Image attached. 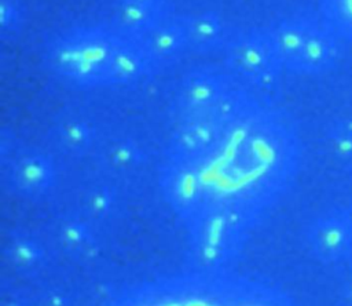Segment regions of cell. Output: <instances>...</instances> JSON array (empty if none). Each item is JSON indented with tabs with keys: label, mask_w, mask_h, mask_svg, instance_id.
Listing matches in <instances>:
<instances>
[{
	"label": "cell",
	"mask_w": 352,
	"mask_h": 306,
	"mask_svg": "<svg viewBox=\"0 0 352 306\" xmlns=\"http://www.w3.org/2000/svg\"><path fill=\"white\" fill-rule=\"evenodd\" d=\"M301 163L293 120L248 87L209 112L175 120L158 189L198 267H227L293 186Z\"/></svg>",
	"instance_id": "obj_1"
},
{
	"label": "cell",
	"mask_w": 352,
	"mask_h": 306,
	"mask_svg": "<svg viewBox=\"0 0 352 306\" xmlns=\"http://www.w3.org/2000/svg\"><path fill=\"white\" fill-rule=\"evenodd\" d=\"M43 65L60 83L78 90H111L157 74L143 40L113 22L77 23L52 33Z\"/></svg>",
	"instance_id": "obj_2"
},
{
	"label": "cell",
	"mask_w": 352,
	"mask_h": 306,
	"mask_svg": "<svg viewBox=\"0 0 352 306\" xmlns=\"http://www.w3.org/2000/svg\"><path fill=\"white\" fill-rule=\"evenodd\" d=\"M113 306H297L278 287L228 267H197L135 284Z\"/></svg>",
	"instance_id": "obj_3"
},
{
	"label": "cell",
	"mask_w": 352,
	"mask_h": 306,
	"mask_svg": "<svg viewBox=\"0 0 352 306\" xmlns=\"http://www.w3.org/2000/svg\"><path fill=\"white\" fill-rule=\"evenodd\" d=\"M285 73L319 76L336 68L342 39L318 14H294L267 26Z\"/></svg>",
	"instance_id": "obj_4"
},
{
	"label": "cell",
	"mask_w": 352,
	"mask_h": 306,
	"mask_svg": "<svg viewBox=\"0 0 352 306\" xmlns=\"http://www.w3.org/2000/svg\"><path fill=\"white\" fill-rule=\"evenodd\" d=\"M221 57L223 65L241 84L263 96L279 84L285 73L268 28L235 29Z\"/></svg>",
	"instance_id": "obj_5"
},
{
	"label": "cell",
	"mask_w": 352,
	"mask_h": 306,
	"mask_svg": "<svg viewBox=\"0 0 352 306\" xmlns=\"http://www.w3.org/2000/svg\"><path fill=\"white\" fill-rule=\"evenodd\" d=\"M1 171L11 193L29 201L50 197L59 183V167L52 153L21 143L6 131L1 135Z\"/></svg>",
	"instance_id": "obj_6"
},
{
	"label": "cell",
	"mask_w": 352,
	"mask_h": 306,
	"mask_svg": "<svg viewBox=\"0 0 352 306\" xmlns=\"http://www.w3.org/2000/svg\"><path fill=\"white\" fill-rule=\"evenodd\" d=\"M241 84L224 65H199L188 69L173 92L175 120L209 112L228 99Z\"/></svg>",
	"instance_id": "obj_7"
},
{
	"label": "cell",
	"mask_w": 352,
	"mask_h": 306,
	"mask_svg": "<svg viewBox=\"0 0 352 306\" xmlns=\"http://www.w3.org/2000/svg\"><path fill=\"white\" fill-rule=\"evenodd\" d=\"M309 254L320 263L334 265L352 258V210L333 207L315 216L304 232Z\"/></svg>",
	"instance_id": "obj_8"
},
{
	"label": "cell",
	"mask_w": 352,
	"mask_h": 306,
	"mask_svg": "<svg viewBox=\"0 0 352 306\" xmlns=\"http://www.w3.org/2000/svg\"><path fill=\"white\" fill-rule=\"evenodd\" d=\"M50 142L58 154L72 160L95 157L104 139L99 124L87 113L66 110L50 127Z\"/></svg>",
	"instance_id": "obj_9"
},
{
	"label": "cell",
	"mask_w": 352,
	"mask_h": 306,
	"mask_svg": "<svg viewBox=\"0 0 352 306\" xmlns=\"http://www.w3.org/2000/svg\"><path fill=\"white\" fill-rule=\"evenodd\" d=\"M100 227L78 211L58 216L50 229V240L58 254L77 262L96 258L102 251Z\"/></svg>",
	"instance_id": "obj_10"
},
{
	"label": "cell",
	"mask_w": 352,
	"mask_h": 306,
	"mask_svg": "<svg viewBox=\"0 0 352 306\" xmlns=\"http://www.w3.org/2000/svg\"><path fill=\"white\" fill-rule=\"evenodd\" d=\"M4 255L12 272L22 277H36L51 267L58 252L50 237L34 230L19 229L8 237Z\"/></svg>",
	"instance_id": "obj_11"
},
{
	"label": "cell",
	"mask_w": 352,
	"mask_h": 306,
	"mask_svg": "<svg viewBox=\"0 0 352 306\" xmlns=\"http://www.w3.org/2000/svg\"><path fill=\"white\" fill-rule=\"evenodd\" d=\"M95 159L103 174L113 178L132 175L143 170L148 161L146 145L131 134L104 136Z\"/></svg>",
	"instance_id": "obj_12"
},
{
	"label": "cell",
	"mask_w": 352,
	"mask_h": 306,
	"mask_svg": "<svg viewBox=\"0 0 352 306\" xmlns=\"http://www.w3.org/2000/svg\"><path fill=\"white\" fill-rule=\"evenodd\" d=\"M182 15L187 32L188 51L195 55L223 54L236 29L213 10Z\"/></svg>",
	"instance_id": "obj_13"
},
{
	"label": "cell",
	"mask_w": 352,
	"mask_h": 306,
	"mask_svg": "<svg viewBox=\"0 0 352 306\" xmlns=\"http://www.w3.org/2000/svg\"><path fill=\"white\" fill-rule=\"evenodd\" d=\"M142 40L157 74L175 66L186 54H190L183 15L173 14Z\"/></svg>",
	"instance_id": "obj_14"
},
{
	"label": "cell",
	"mask_w": 352,
	"mask_h": 306,
	"mask_svg": "<svg viewBox=\"0 0 352 306\" xmlns=\"http://www.w3.org/2000/svg\"><path fill=\"white\" fill-rule=\"evenodd\" d=\"M122 208L124 198L116 178L103 174L82 186L77 211L99 227L113 223Z\"/></svg>",
	"instance_id": "obj_15"
},
{
	"label": "cell",
	"mask_w": 352,
	"mask_h": 306,
	"mask_svg": "<svg viewBox=\"0 0 352 306\" xmlns=\"http://www.w3.org/2000/svg\"><path fill=\"white\" fill-rule=\"evenodd\" d=\"M173 14L176 12L172 1L144 3L117 0L111 22L122 30L142 39Z\"/></svg>",
	"instance_id": "obj_16"
},
{
	"label": "cell",
	"mask_w": 352,
	"mask_h": 306,
	"mask_svg": "<svg viewBox=\"0 0 352 306\" xmlns=\"http://www.w3.org/2000/svg\"><path fill=\"white\" fill-rule=\"evenodd\" d=\"M324 143L333 159L352 168V117H336L323 130Z\"/></svg>",
	"instance_id": "obj_17"
},
{
	"label": "cell",
	"mask_w": 352,
	"mask_h": 306,
	"mask_svg": "<svg viewBox=\"0 0 352 306\" xmlns=\"http://www.w3.org/2000/svg\"><path fill=\"white\" fill-rule=\"evenodd\" d=\"M319 15L344 40L352 41V0H318Z\"/></svg>",
	"instance_id": "obj_18"
},
{
	"label": "cell",
	"mask_w": 352,
	"mask_h": 306,
	"mask_svg": "<svg viewBox=\"0 0 352 306\" xmlns=\"http://www.w3.org/2000/svg\"><path fill=\"white\" fill-rule=\"evenodd\" d=\"M26 23V8L21 0H0V34L3 41L15 40Z\"/></svg>",
	"instance_id": "obj_19"
},
{
	"label": "cell",
	"mask_w": 352,
	"mask_h": 306,
	"mask_svg": "<svg viewBox=\"0 0 352 306\" xmlns=\"http://www.w3.org/2000/svg\"><path fill=\"white\" fill-rule=\"evenodd\" d=\"M341 300L344 306H352V276L346 278L341 288Z\"/></svg>",
	"instance_id": "obj_20"
},
{
	"label": "cell",
	"mask_w": 352,
	"mask_h": 306,
	"mask_svg": "<svg viewBox=\"0 0 352 306\" xmlns=\"http://www.w3.org/2000/svg\"><path fill=\"white\" fill-rule=\"evenodd\" d=\"M129 1H144V3H165V1H172V0H129Z\"/></svg>",
	"instance_id": "obj_21"
},
{
	"label": "cell",
	"mask_w": 352,
	"mask_h": 306,
	"mask_svg": "<svg viewBox=\"0 0 352 306\" xmlns=\"http://www.w3.org/2000/svg\"><path fill=\"white\" fill-rule=\"evenodd\" d=\"M10 306H26V305H23V303H16V302H12V303H10Z\"/></svg>",
	"instance_id": "obj_22"
},
{
	"label": "cell",
	"mask_w": 352,
	"mask_h": 306,
	"mask_svg": "<svg viewBox=\"0 0 352 306\" xmlns=\"http://www.w3.org/2000/svg\"><path fill=\"white\" fill-rule=\"evenodd\" d=\"M349 207H351V210H352V204H351V205H349Z\"/></svg>",
	"instance_id": "obj_23"
}]
</instances>
